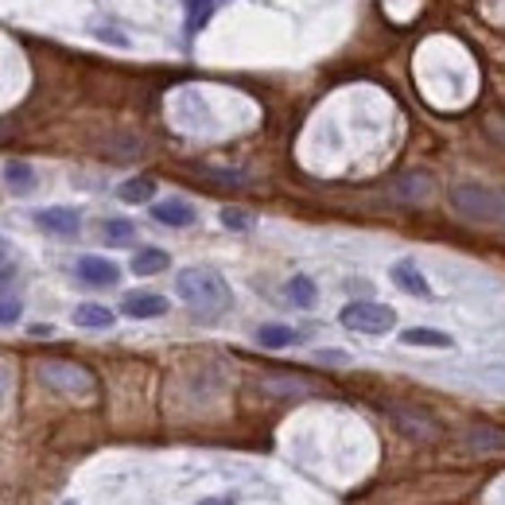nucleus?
<instances>
[{
  "mask_svg": "<svg viewBox=\"0 0 505 505\" xmlns=\"http://www.w3.org/2000/svg\"><path fill=\"white\" fill-rule=\"evenodd\" d=\"M175 292H179V300L198 315V319H218L233 303L230 284L214 268H183V273L175 276Z\"/></svg>",
  "mask_w": 505,
  "mask_h": 505,
  "instance_id": "nucleus-1",
  "label": "nucleus"
},
{
  "mask_svg": "<svg viewBox=\"0 0 505 505\" xmlns=\"http://www.w3.org/2000/svg\"><path fill=\"white\" fill-rule=\"evenodd\" d=\"M451 206L471 222H486V226H505V191L483 183H459L451 187Z\"/></svg>",
  "mask_w": 505,
  "mask_h": 505,
  "instance_id": "nucleus-2",
  "label": "nucleus"
},
{
  "mask_svg": "<svg viewBox=\"0 0 505 505\" xmlns=\"http://www.w3.org/2000/svg\"><path fill=\"white\" fill-rule=\"evenodd\" d=\"M39 381L47 385V389L63 393V396H90L93 389H98L93 373L86 366H74V361H43Z\"/></svg>",
  "mask_w": 505,
  "mask_h": 505,
  "instance_id": "nucleus-3",
  "label": "nucleus"
},
{
  "mask_svg": "<svg viewBox=\"0 0 505 505\" xmlns=\"http://www.w3.org/2000/svg\"><path fill=\"white\" fill-rule=\"evenodd\" d=\"M338 323L350 327V331H358V335H385L396 327V311L385 308V303H373V300H354L343 308Z\"/></svg>",
  "mask_w": 505,
  "mask_h": 505,
  "instance_id": "nucleus-4",
  "label": "nucleus"
},
{
  "mask_svg": "<svg viewBox=\"0 0 505 505\" xmlns=\"http://www.w3.org/2000/svg\"><path fill=\"white\" fill-rule=\"evenodd\" d=\"M35 226L43 233H55V238H74L82 230V214L70 206H47V210H35Z\"/></svg>",
  "mask_w": 505,
  "mask_h": 505,
  "instance_id": "nucleus-5",
  "label": "nucleus"
},
{
  "mask_svg": "<svg viewBox=\"0 0 505 505\" xmlns=\"http://www.w3.org/2000/svg\"><path fill=\"white\" fill-rule=\"evenodd\" d=\"M389 276H393V284L401 288V292H408V296H416V300H424V296H431V284H428V276L416 268V261H393V268H389Z\"/></svg>",
  "mask_w": 505,
  "mask_h": 505,
  "instance_id": "nucleus-6",
  "label": "nucleus"
},
{
  "mask_svg": "<svg viewBox=\"0 0 505 505\" xmlns=\"http://www.w3.org/2000/svg\"><path fill=\"white\" fill-rule=\"evenodd\" d=\"M78 276L86 280V284H93V288H113L117 280H121V268H117L113 261H105V257H82Z\"/></svg>",
  "mask_w": 505,
  "mask_h": 505,
  "instance_id": "nucleus-7",
  "label": "nucleus"
},
{
  "mask_svg": "<svg viewBox=\"0 0 505 505\" xmlns=\"http://www.w3.org/2000/svg\"><path fill=\"white\" fill-rule=\"evenodd\" d=\"M152 218L163 222V226H179L183 230V226H191L198 214H195V206L187 203V198H163V203L152 206Z\"/></svg>",
  "mask_w": 505,
  "mask_h": 505,
  "instance_id": "nucleus-8",
  "label": "nucleus"
},
{
  "mask_svg": "<svg viewBox=\"0 0 505 505\" xmlns=\"http://www.w3.org/2000/svg\"><path fill=\"white\" fill-rule=\"evenodd\" d=\"M125 315H133V319H156V315H168V300L156 296V292H133V296H125Z\"/></svg>",
  "mask_w": 505,
  "mask_h": 505,
  "instance_id": "nucleus-9",
  "label": "nucleus"
},
{
  "mask_svg": "<svg viewBox=\"0 0 505 505\" xmlns=\"http://www.w3.org/2000/svg\"><path fill=\"white\" fill-rule=\"evenodd\" d=\"M401 343H405V346L451 350V346H455V338H451V335H443V331H436V327H408V331L401 335Z\"/></svg>",
  "mask_w": 505,
  "mask_h": 505,
  "instance_id": "nucleus-10",
  "label": "nucleus"
},
{
  "mask_svg": "<svg viewBox=\"0 0 505 505\" xmlns=\"http://www.w3.org/2000/svg\"><path fill=\"white\" fill-rule=\"evenodd\" d=\"M74 323L90 327V331H105V327H113V311L101 308V303H78V308H74Z\"/></svg>",
  "mask_w": 505,
  "mask_h": 505,
  "instance_id": "nucleus-11",
  "label": "nucleus"
},
{
  "mask_svg": "<svg viewBox=\"0 0 505 505\" xmlns=\"http://www.w3.org/2000/svg\"><path fill=\"white\" fill-rule=\"evenodd\" d=\"M168 265H171V257L163 253V249H140V253L133 257V273H136V276L168 273Z\"/></svg>",
  "mask_w": 505,
  "mask_h": 505,
  "instance_id": "nucleus-12",
  "label": "nucleus"
},
{
  "mask_svg": "<svg viewBox=\"0 0 505 505\" xmlns=\"http://www.w3.org/2000/svg\"><path fill=\"white\" fill-rule=\"evenodd\" d=\"M466 443H471V451H478V455H494V451H505V431H498V428H471Z\"/></svg>",
  "mask_w": 505,
  "mask_h": 505,
  "instance_id": "nucleus-13",
  "label": "nucleus"
},
{
  "mask_svg": "<svg viewBox=\"0 0 505 505\" xmlns=\"http://www.w3.org/2000/svg\"><path fill=\"white\" fill-rule=\"evenodd\" d=\"M296 331H292V327H284V323H265L261 331H257V343L261 346H268V350H284V346H292L296 343Z\"/></svg>",
  "mask_w": 505,
  "mask_h": 505,
  "instance_id": "nucleus-14",
  "label": "nucleus"
},
{
  "mask_svg": "<svg viewBox=\"0 0 505 505\" xmlns=\"http://www.w3.org/2000/svg\"><path fill=\"white\" fill-rule=\"evenodd\" d=\"M4 183L12 187L16 195H28L31 187H35V171H31V163H23V160H12L8 168H4Z\"/></svg>",
  "mask_w": 505,
  "mask_h": 505,
  "instance_id": "nucleus-15",
  "label": "nucleus"
},
{
  "mask_svg": "<svg viewBox=\"0 0 505 505\" xmlns=\"http://www.w3.org/2000/svg\"><path fill=\"white\" fill-rule=\"evenodd\" d=\"M396 195H401L405 203H424L431 195V179L428 175H405V179H396Z\"/></svg>",
  "mask_w": 505,
  "mask_h": 505,
  "instance_id": "nucleus-16",
  "label": "nucleus"
},
{
  "mask_svg": "<svg viewBox=\"0 0 505 505\" xmlns=\"http://www.w3.org/2000/svg\"><path fill=\"white\" fill-rule=\"evenodd\" d=\"M288 300L296 303V308H315V300H319V292H315V280H311V276H292V280H288Z\"/></svg>",
  "mask_w": 505,
  "mask_h": 505,
  "instance_id": "nucleus-17",
  "label": "nucleus"
},
{
  "mask_svg": "<svg viewBox=\"0 0 505 505\" xmlns=\"http://www.w3.org/2000/svg\"><path fill=\"white\" fill-rule=\"evenodd\" d=\"M117 195H121V203H148L152 195H156V179H128V183H121L117 187Z\"/></svg>",
  "mask_w": 505,
  "mask_h": 505,
  "instance_id": "nucleus-18",
  "label": "nucleus"
},
{
  "mask_svg": "<svg viewBox=\"0 0 505 505\" xmlns=\"http://www.w3.org/2000/svg\"><path fill=\"white\" fill-rule=\"evenodd\" d=\"M393 420H396V424H405V431H408V436H416V440H431V436H436V424H431V420H420L413 413H405V408H396Z\"/></svg>",
  "mask_w": 505,
  "mask_h": 505,
  "instance_id": "nucleus-19",
  "label": "nucleus"
},
{
  "mask_svg": "<svg viewBox=\"0 0 505 505\" xmlns=\"http://www.w3.org/2000/svg\"><path fill=\"white\" fill-rule=\"evenodd\" d=\"M101 238L109 241V245H128V241L136 238V226H133V222H125V218H109L101 226Z\"/></svg>",
  "mask_w": 505,
  "mask_h": 505,
  "instance_id": "nucleus-20",
  "label": "nucleus"
},
{
  "mask_svg": "<svg viewBox=\"0 0 505 505\" xmlns=\"http://www.w3.org/2000/svg\"><path fill=\"white\" fill-rule=\"evenodd\" d=\"M475 381H483L486 389H505V361H486V366H478Z\"/></svg>",
  "mask_w": 505,
  "mask_h": 505,
  "instance_id": "nucleus-21",
  "label": "nucleus"
},
{
  "mask_svg": "<svg viewBox=\"0 0 505 505\" xmlns=\"http://www.w3.org/2000/svg\"><path fill=\"white\" fill-rule=\"evenodd\" d=\"M187 4H191V31H198L210 20V12L222 4V0H187Z\"/></svg>",
  "mask_w": 505,
  "mask_h": 505,
  "instance_id": "nucleus-22",
  "label": "nucleus"
},
{
  "mask_svg": "<svg viewBox=\"0 0 505 505\" xmlns=\"http://www.w3.org/2000/svg\"><path fill=\"white\" fill-rule=\"evenodd\" d=\"M222 226L226 230H253V214H245L238 206H226L222 210Z\"/></svg>",
  "mask_w": 505,
  "mask_h": 505,
  "instance_id": "nucleus-23",
  "label": "nucleus"
},
{
  "mask_svg": "<svg viewBox=\"0 0 505 505\" xmlns=\"http://www.w3.org/2000/svg\"><path fill=\"white\" fill-rule=\"evenodd\" d=\"M20 303L16 300H0V323H16L20 319Z\"/></svg>",
  "mask_w": 505,
  "mask_h": 505,
  "instance_id": "nucleus-24",
  "label": "nucleus"
},
{
  "mask_svg": "<svg viewBox=\"0 0 505 505\" xmlns=\"http://www.w3.org/2000/svg\"><path fill=\"white\" fill-rule=\"evenodd\" d=\"M198 505H230V501H226V498H203Z\"/></svg>",
  "mask_w": 505,
  "mask_h": 505,
  "instance_id": "nucleus-25",
  "label": "nucleus"
},
{
  "mask_svg": "<svg viewBox=\"0 0 505 505\" xmlns=\"http://www.w3.org/2000/svg\"><path fill=\"white\" fill-rule=\"evenodd\" d=\"M12 280V268H0V284H8Z\"/></svg>",
  "mask_w": 505,
  "mask_h": 505,
  "instance_id": "nucleus-26",
  "label": "nucleus"
},
{
  "mask_svg": "<svg viewBox=\"0 0 505 505\" xmlns=\"http://www.w3.org/2000/svg\"><path fill=\"white\" fill-rule=\"evenodd\" d=\"M4 385H8V373H4V366H0V393H4Z\"/></svg>",
  "mask_w": 505,
  "mask_h": 505,
  "instance_id": "nucleus-27",
  "label": "nucleus"
}]
</instances>
